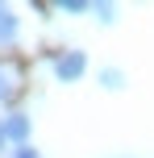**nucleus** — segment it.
Here are the masks:
<instances>
[{"instance_id": "423d86ee", "label": "nucleus", "mask_w": 154, "mask_h": 158, "mask_svg": "<svg viewBox=\"0 0 154 158\" xmlns=\"http://www.w3.org/2000/svg\"><path fill=\"white\" fill-rule=\"evenodd\" d=\"M58 8H63V13H88V4H83V0H63Z\"/></svg>"}, {"instance_id": "20e7f679", "label": "nucleus", "mask_w": 154, "mask_h": 158, "mask_svg": "<svg viewBox=\"0 0 154 158\" xmlns=\"http://www.w3.org/2000/svg\"><path fill=\"white\" fill-rule=\"evenodd\" d=\"M100 83H104V87H108V92H117V87H121V83H125V75H121V71H117V67H104V71H100Z\"/></svg>"}, {"instance_id": "7ed1b4c3", "label": "nucleus", "mask_w": 154, "mask_h": 158, "mask_svg": "<svg viewBox=\"0 0 154 158\" xmlns=\"http://www.w3.org/2000/svg\"><path fill=\"white\" fill-rule=\"evenodd\" d=\"M13 38H17V17L0 8V46H13Z\"/></svg>"}, {"instance_id": "f03ea898", "label": "nucleus", "mask_w": 154, "mask_h": 158, "mask_svg": "<svg viewBox=\"0 0 154 158\" xmlns=\"http://www.w3.org/2000/svg\"><path fill=\"white\" fill-rule=\"evenodd\" d=\"M0 129H4V142H17V146H25V137H29V117H25V112H8Z\"/></svg>"}, {"instance_id": "f257e3e1", "label": "nucleus", "mask_w": 154, "mask_h": 158, "mask_svg": "<svg viewBox=\"0 0 154 158\" xmlns=\"http://www.w3.org/2000/svg\"><path fill=\"white\" fill-rule=\"evenodd\" d=\"M83 67H88L83 50H67V54L54 58V79H58V83H75V79L83 75Z\"/></svg>"}, {"instance_id": "0eeeda50", "label": "nucleus", "mask_w": 154, "mask_h": 158, "mask_svg": "<svg viewBox=\"0 0 154 158\" xmlns=\"http://www.w3.org/2000/svg\"><path fill=\"white\" fill-rule=\"evenodd\" d=\"M13 158H38V150H33V146H17Z\"/></svg>"}, {"instance_id": "39448f33", "label": "nucleus", "mask_w": 154, "mask_h": 158, "mask_svg": "<svg viewBox=\"0 0 154 158\" xmlns=\"http://www.w3.org/2000/svg\"><path fill=\"white\" fill-rule=\"evenodd\" d=\"M13 96V71H0V100Z\"/></svg>"}, {"instance_id": "6e6552de", "label": "nucleus", "mask_w": 154, "mask_h": 158, "mask_svg": "<svg viewBox=\"0 0 154 158\" xmlns=\"http://www.w3.org/2000/svg\"><path fill=\"white\" fill-rule=\"evenodd\" d=\"M0 146H4V129H0Z\"/></svg>"}]
</instances>
